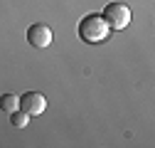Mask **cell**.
Segmentation results:
<instances>
[{"label": "cell", "instance_id": "1", "mask_svg": "<svg viewBox=\"0 0 155 148\" xmlns=\"http://www.w3.org/2000/svg\"><path fill=\"white\" fill-rule=\"evenodd\" d=\"M108 35H111V27L106 25V20H104L101 12H91V15L81 17V22H79V37H81L86 45H101V42L108 40Z\"/></svg>", "mask_w": 155, "mask_h": 148}, {"label": "cell", "instance_id": "2", "mask_svg": "<svg viewBox=\"0 0 155 148\" xmlns=\"http://www.w3.org/2000/svg\"><path fill=\"white\" fill-rule=\"evenodd\" d=\"M101 15L111 30H123L130 25V8L126 3H108Z\"/></svg>", "mask_w": 155, "mask_h": 148}, {"label": "cell", "instance_id": "3", "mask_svg": "<svg viewBox=\"0 0 155 148\" xmlns=\"http://www.w3.org/2000/svg\"><path fill=\"white\" fill-rule=\"evenodd\" d=\"M52 30H49V25H45V22H35V25H30V30H27V42L32 45V47H37V49H42V47H49L52 45Z\"/></svg>", "mask_w": 155, "mask_h": 148}, {"label": "cell", "instance_id": "4", "mask_svg": "<svg viewBox=\"0 0 155 148\" xmlns=\"http://www.w3.org/2000/svg\"><path fill=\"white\" fill-rule=\"evenodd\" d=\"M20 109L25 111V114H30V116H37V114H42V111L47 109V99H45V94H40V91H27V94H22V99H20Z\"/></svg>", "mask_w": 155, "mask_h": 148}, {"label": "cell", "instance_id": "5", "mask_svg": "<svg viewBox=\"0 0 155 148\" xmlns=\"http://www.w3.org/2000/svg\"><path fill=\"white\" fill-rule=\"evenodd\" d=\"M0 109H3L5 114L17 111V109H20V96H15V94H3V96H0Z\"/></svg>", "mask_w": 155, "mask_h": 148}, {"label": "cell", "instance_id": "6", "mask_svg": "<svg viewBox=\"0 0 155 148\" xmlns=\"http://www.w3.org/2000/svg\"><path fill=\"white\" fill-rule=\"evenodd\" d=\"M10 123H12L15 128H25V126L30 123V114H25L22 109H17V111L10 114Z\"/></svg>", "mask_w": 155, "mask_h": 148}]
</instances>
